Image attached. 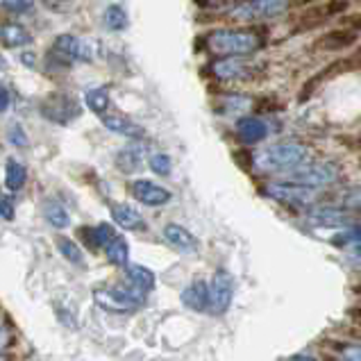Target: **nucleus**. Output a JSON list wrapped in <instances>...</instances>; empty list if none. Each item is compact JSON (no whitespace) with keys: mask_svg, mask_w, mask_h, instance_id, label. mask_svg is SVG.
<instances>
[{"mask_svg":"<svg viewBox=\"0 0 361 361\" xmlns=\"http://www.w3.org/2000/svg\"><path fill=\"white\" fill-rule=\"evenodd\" d=\"M102 20H105V27L111 30V32H123L128 25H130V18H128V12L123 5H109L105 9V16H102Z\"/></svg>","mask_w":361,"mask_h":361,"instance_id":"obj_24","label":"nucleus"},{"mask_svg":"<svg viewBox=\"0 0 361 361\" xmlns=\"http://www.w3.org/2000/svg\"><path fill=\"white\" fill-rule=\"evenodd\" d=\"M9 102H12V96H9V91H7V87L0 82V114L9 107Z\"/></svg>","mask_w":361,"mask_h":361,"instance_id":"obj_35","label":"nucleus"},{"mask_svg":"<svg viewBox=\"0 0 361 361\" xmlns=\"http://www.w3.org/2000/svg\"><path fill=\"white\" fill-rule=\"evenodd\" d=\"M336 23H338V27L361 35V12H345L343 16L336 18Z\"/></svg>","mask_w":361,"mask_h":361,"instance_id":"obj_30","label":"nucleus"},{"mask_svg":"<svg viewBox=\"0 0 361 361\" xmlns=\"http://www.w3.org/2000/svg\"><path fill=\"white\" fill-rule=\"evenodd\" d=\"M109 102H111V100H109V91H107V89H102V87L87 91V96H85V105H87L91 111H94V114H98V116L107 114Z\"/></svg>","mask_w":361,"mask_h":361,"instance_id":"obj_26","label":"nucleus"},{"mask_svg":"<svg viewBox=\"0 0 361 361\" xmlns=\"http://www.w3.org/2000/svg\"><path fill=\"white\" fill-rule=\"evenodd\" d=\"M44 5H57V3H61V0H41Z\"/></svg>","mask_w":361,"mask_h":361,"instance_id":"obj_38","label":"nucleus"},{"mask_svg":"<svg viewBox=\"0 0 361 361\" xmlns=\"http://www.w3.org/2000/svg\"><path fill=\"white\" fill-rule=\"evenodd\" d=\"M0 44L5 48H20L32 44V35L27 32L23 25L18 23H7L0 27Z\"/></svg>","mask_w":361,"mask_h":361,"instance_id":"obj_21","label":"nucleus"},{"mask_svg":"<svg viewBox=\"0 0 361 361\" xmlns=\"http://www.w3.org/2000/svg\"><path fill=\"white\" fill-rule=\"evenodd\" d=\"M126 282L137 286L143 293H150L154 288V273L141 264H126Z\"/></svg>","mask_w":361,"mask_h":361,"instance_id":"obj_20","label":"nucleus"},{"mask_svg":"<svg viewBox=\"0 0 361 361\" xmlns=\"http://www.w3.org/2000/svg\"><path fill=\"white\" fill-rule=\"evenodd\" d=\"M20 61H23L27 68H32L37 64V57H35V53H23V55H20Z\"/></svg>","mask_w":361,"mask_h":361,"instance_id":"obj_36","label":"nucleus"},{"mask_svg":"<svg viewBox=\"0 0 361 361\" xmlns=\"http://www.w3.org/2000/svg\"><path fill=\"white\" fill-rule=\"evenodd\" d=\"M78 236L89 250H100V247H105L111 239H114L116 232L109 223H100L96 228H80Z\"/></svg>","mask_w":361,"mask_h":361,"instance_id":"obj_18","label":"nucleus"},{"mask_svg":"<svg viewBox=\"0 0 361 361\" xmlns=\"http://www.w3.org/2000/svg\"><path fill=\"white\" fill-rule=\"evenodd\" d=\"M7 141L12 143L14 148H27V143H30L25 130L20 128L18 123H14V126H9V130H7Z\"/></svg>","mask_w":361,"mask_h":361,"instance_id":"obj_32","label":"nucleus"},{"mask_svg":"<svg viewBox=\"0 0 361 361\" xmlns=\"http://www.w3.org/2000/svg\"><path fill=\"white\" fill-rule=\"evenodd\" d=\"M57 247H59V252H61V257H64L66 262H71L73 266H85V252H82V247L73 239L59 236V239H57Z\"/></svg>","mask_w":361,"mask_h":361,"instance_id":"obj_27","label":"nucleus"},{"mask_svg":"<svg viewBox=\"0 0 361 361\" xmlns=\"http://www.w3.org/2000/svg\"><path fill=\"white\" fill-rule=\"evenodd\" d=\"M264 191L280 202H312L316 198L314 189L302 187V184H295V182H271V184H266Z\"/></svg>","mask_w":361,"mask_h":361,"instance_id":"obj_12","label":"nucleus"},{"mask_svg":"<svg viewBox=\"0 0 361 361\" xmlns=\"http://www.w3.org/2000/svg\"><path fill=\"white\" fill-rule=\"evenodd\" d=\"M0 361H12V357H9V355H0Z\"/></svg>","mask_w":361,"mask_h":361,"instance_id":"obj_39","label":"nucleus"},{"mask_svg":"<svg viewBox=\"0 0 361 361\" xmlns=\"http://www.w3.org/2000/svg\"><path fill=\"white\" fill-rule=\"evenodd\" d=\"M232 275L228 271H216L209 284V307L216 314H223L232 302Z\"/></svg>","mask_w":361,"mask_h":361,"instance_id":"obj_13","label":"nucleus"},{"mask_svg":"<svg viewBox=\"0 0 361 361\" xmlns=\"http://www.w3.org/2000/svg\"><path fill=\"white\" fill-rule=\"evenodd\" d=\"M53 55L59 59L61 66H68L71 61H91L94 53L87 41H82L73 35H59L53 44Z\"/></svg>","mask_w":361,"mask_h":361,"instance_id":"obj_9","label":"nucleus"},{"mask_svg":"<svg viewBox=\"0 0 361 361\" xmlns=\"http://www.w3.org/2000/svg\"><path fill=\"white\" fill-rule=\"evenodd\" d=\"M312 159V148L300 141L273 143L262 152L252 154V166L262 173H288Z\"/></svg>","mask_w":361,"mask_h":361,"instance_id":"obj_2","label":"nucleus"},{"mask_svg":"<svg viewBox=\"0 0 361 361\" xmlns=\"http://www.w3.org/2000/svg\"><path fill=\"white\" fill-rule=\"evenodd\" d=\"M25 182H27V169L20 161L9 159L7 166H5V187H7V191L16 193V191H20L25 187Z\"/></svg>","mask_w":361,"mask_h":361,"instance_id":"obj_23","label":"nucleus"},{"mask_svg":"<svg viewBox=\"0 0 361 361\" xmlns=\"http://www.w3.org/2000/svg\"><path fill=\"white\" fill-rule=\"evenodd\" d=\"M182 302L193 312H204L209 307V284L202 280H195L182 291Z\"/></svg>","mask_w":361,"mask_h":361,"instance_id":"obj_19","label":"nucleus"},{"mask_svg":"<svg viewBox=\"0 0 361 361\" xmlns=\"http://www.w3.org/2000/svg\"><path fill=\"white\" fill-rule=\"evenodd\" d=\"M234 132L245 146H255V143H262L268 137L271 128H268V123L259 116H241L236 121Z\"/></svg>","mask_w":361,"mask_h":361,"instance_id":"obj_14","label":"nucleus"},{"mask_svg":"<svg viewBox=\"0 0 361 361\" xmlns=\"http://www.w3.org/2000/svg\"><path fill=\"white\" fill-rule=\"evenodd\" d=\"M357 71H361V46L357 44V48H353L345 57H338L334 59L332 64H327L323 71H318L316 75L309 78L302 89H300V96H298V100L300 102H307V98H312L318 89H321L327 80H334L338 75H345V73H357Z\"/></svg>","mask_w":361,"mask_h":361,"instance_id":"obj_4","label":"nucleus"},{"mask_svg":"<svg viewBox=\"0 0 361 361\" xmlns=\"http://www.w3.org/2000/svg\"><path fill=\"white\" fill-rule=\"evenodd\" d=\"M338 175H341V169H338L334 161L309 159V161L300 164L298 169L288 171L286 178H288V182L302 184V187H309V189H321V187L334 184L338 180Z\"/></svg>","mask_w":361,"mask_h":361,"instance_id":"obj_5","label":"nucleus"},{"mask_svg":"<svg viewBox=\"0 0 361 361\" xmlns=\"http://www.w3.org/2000/svg\"><path fill=\"white\" fill-rule=\"evenodd\" d=\"M234 3H239V0H195V5L202 9H219V7H228Z\"/></svg>","mask_w":361,"mask_h":361,"instance_id":"obj_34","label":"nucleus"},{"mask_svg":"<svg viewBox=\"0 0 361 361\" xmlns=\"http://www.w3.org/2000/svg\"><path fill=\"white\" fill-rule=\"evenodd\" d=\"M7 68V59H5V55L0 53V71H5Z\"/></svg>","mask_w":361,"mask_h":361,"instance_id":"obj_37","label":"nucleus"},{"mask_svg":"<svg viewBox=\"0 0 361 361\" xmlns=\"http://www.w3.org/2000/svg\"><path fill=\"white\" fill-rule=\"evenodd\" d=\"M350 7H353L350 0H323L318 5H309L302 9L300 18L295 20V32L300 35V32H309V30L323 27L327 25V20H334L350 12Z\"/></svg>","mask_w":361,"mask_h":361,"instance_id":"obj_6","label":"nucleus"},{"mask_svg":"<svg viewBox=\"0 0 361 361\" xmlns=\"http://www.w3.org/2000/svg\"><path fill=\"white\" fill-rule=\"evenodd\" d=\"M130 191L141 204H148V207H164V204L173 200V193L166 187L154 184L150 180H134L130 184Z\"/></svg>","mask_w":361,"mask_h":361,"instance_id":"obj_11","label":"nucleus"},{"mask_svg":"<svg viewBox=\"0 0 361 361\" xmlns=\"http://www.w3.org/2000/svg\"><path fill=\"white\" fill-rule=\"evenodd\" d=\"M264 44V35L252 27H216L204 35V46L216 57H250Z\"/></svg>","mask_w":361,"mask_h":361,"instance_id":"obj_1","label":"nucleus"},{"mask_svg":"<svg viewBox=\"0 0 361 361\" xmlns=\"http://www.w3.org/2000/svg\"><path fill=\"white\" fill-rule=\"evenodd\" d=\"M291 3L288 0H239L230 7L228 16L236 23H268V20H277L291 12Z\"/></svg>","mask_w":361,"mask_h":361,"instance_id":"obj_3","label":"nucleus"},{"mask_svg":"<svg viewBox=\"0 0 361 361\" xmlns=\"http://www.w3.org/2000/svg\"><path fill=\"white\" fill-rule=\"evenodd\" d=\"M143 164V146H139V141H134L132 146L123 148L116 154V166L123 173H137Z\"/></svg>","mask_w":361,"mask_h":361,"instance_id":"obj_22","label":"nucleus"},{"mask_svg":"<svg viewBox=\"0 0 361 361\" xmlns=\"http://www.w3.org/2000/svg\"><path fill=\"white\" fill-rule=\"evenodd\" d=\"M3 7L9 14H16V16H25L35 12L32 0H7V3H3Z\"/></svg>","mask_w":361,"mask_h":361,"instance_id":"obj_31","label":"nucleus"},{"mask_svg":"<svg viewBox=\"0 0 361 361\" xmlns=\"http://www.w3.org/2000/svg\"><path fill=\"white\" fill-rule=\"evenodd\" d=\"M100 118H102V126H105L109 132L121 134V137H126V139L143 141V137H146V130H143L139 123L130 121L128 116H107V114H102Z\"/></svg>","mask_w":361,"mask_h":361,"instance_id":"obj_16","label":"nucleus"},{"mask_svg":"<svg viewBox=\"0 0 361 361\" xmlns=\"http://www.w3.org/2000/svg\"><path fill=\"white\" fill-rule=\"evenodd\" d=\"M105 255H107V262L114 264V266H126L130 259V247L128 241L123 236H114L107 245H105Z\"/></svg>","mask_w":361,"mask_h":361,"instance_id":"obj_25","label":"nucleus"},{"mask_svg":"<svg viewBox=\"0 0 361 361\" xmlns=\"http://www.w3.org/2000/svg\"><path fill=\"white\" fill-rule=\"evenodd\" d=\"M44 216H46V221L53 225V228H57V230H64V228H68V225H71V216H68V212L61 207L59 202H48L46 209H44Z\"/></svg>","mask_w":361,"mask_h":361,"instance_id":"obj_28","label":"nucleus"},{"mask_svg":"<svg viewBox=\"0 0 361 361\" xmlns=\"http://www.w3.org/2000/svg\"><path fill=\"white\" fill-rule=\"evenodd\" d=\"M164 239H166L175 250H180V252L193 255V252H198V247H200L198 239H195L187 228H182V225H178V223H169L166 228H164Z\"/></svg>","mask_w":361,"mask_h":361,"instance_id":"obj_15","label":"nucleus"},{"mask_svg":"<svg viewBox=\"0 0 361 361\" xmlns=\"http://www.w3.org/2000/svg\"><path fill=\"white\" fill-rule=\"evenodd\" d=\"M359 37L357 32H350V30L343 27H332V30H325L323 35H318L314 39L312 48L316 53H343V50H350L359 44Z\"/></svg>","mask_w":361,"mask_h":361,"instance_id":"obj_10","label":"nucleus"},{"mask_svg":"<svg viewBox=\"0 0 361 361\" xmlns=\"http://www.w3.org/2000/svg\"><path fill=\"white\" fill-rule=\"evenodd\" d=\"M148 166H150L152 173L166 178V175H171V171H173V161H171V157L166 152H152L150 159H148Z\"/></svg>","mask_w":361,"mask_h":361,"instance_id":"obj_29","label":"nucleus"},{"mask_svg":"<svg viewBox=\"0 0 361 361\" xmlns=\"http://www.w3.org/2000/svg\"><path fill=\"white\" fill-rule=\"evenodd\" d=\"M41 114H44L48 121L57 123V126H66V123L75 121L82 114V107L73 96L57 91V94H50L44 102H41Z\"/></svg>","mask_w":361,"mask_h":361,"instance_id":"obj_7","label":"nucleus"},{"mask_svg":"<svg viewBox=\"0 0 361 361\" xmlns=\"http://www.w3.org/2000/svg\"><path fill=\"white\" fill-rule=\"evenodd\" d=\"M209 73L221 82H243L257 73V66L247 57H219L209 64Z\"/></svg>","mask_w":361,"mask_h":361,"instance_id":"obj_8","label":"nucleus"},{"mask_svg":"<svg viewBox=\"0 0 361 361\" xmlns=\"http://www.w3.org/2000/svg\"><path fill=\"white\" fill-rule=\"evenodd\" d=\"M0 219L14 221V202H12V198H7V195L0 198Z\"/></svg>","mask_w":361,"mask_h":361,"instance_id":"obj_33","label":"nucleus"},{"mask_svg":"<svg viewBox=\"0 0 361 361\" xmlns=\"http://www.w3.org/2000/svg\"><path fill=\"white\" fill-rule=\"evenodd\" d=\"M111 219H114V223L121 225L123 230H130V232L146 230V221H143V216L134 209L132 204H126V202L111 204Z\"/></svg>","mask_w":361,"mask_h":361,"instance_id":"obj_17","label":"nucleus"}]
</instances>
